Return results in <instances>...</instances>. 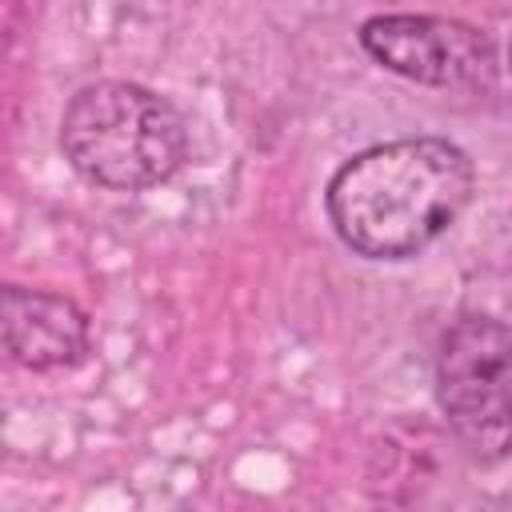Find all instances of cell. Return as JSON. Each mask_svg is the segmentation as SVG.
<instances>
[{"instance_id":"6da1fadb","label":"cell","mask_w":512,"mask_h":512,"mask_svg":"<svg viewBox=\"0 0 512 512\" xmlns=\"http://www.w3.org/2000/svg\"><path fill=\"white\" fill-rule=\"evenodd\" d=\"M476 168L444 136H400L344 160L324 208L332 232L364 260H408L436 244L468 208Z\"/></svg>"},{"instance_id":"7a4b0ae2","label":"cell","mask_w":512,"mask_h":512,"mask_svg":"<svg viewBox=\"0 0 512 512\" xmlns=\"http://www.w3.org/2000/svg\"><path fill=\"white\" fill-rule=\"evenodd\" d=\"M60 152L72 172L108 192H144L188 160V124L172 100L132 80L84 84L60 116Z\"/></svg>"},{"instance_id":"3957f363","label":"cell","mask_w":512,"mask_h":512,"mask_svg":"<svg viewBox=\"0 0 512 512\" xmlns=\"http://www.w3.org/2000/svg\"><path fill=\"white\" fill-rule=\"evenodd\" d=\"M508 324L488 312L456 316L436 348V400L480 464L508 452Z\"/></svg>"},{"instance_id":"277c9868","label":"cell","mask_w":512,"mask_h":512,"mask_svg":"<svg viewBox=\"0 0 512 512\" xmlns=\"http://www.w3.org/2000/svg\"><path fill=\"white\" fill-rule=\"evenodd\" d=\"M356 40L380 68L424 88H488L500 76L496 40L452 16L380 12L360 24Z\"/></svg>"},{"instance_id":"5b68a950","label":"cell","mask_w":512,"mask_h":512,"mask_svg":"<svg viewBox=\"0 0 512 512\" xmlns=\"http://www.w3.org/2000/svg\"><path fill=\"white\" fill-rule=\"evenodd\" d=\"M88 340V312L72 296L0 280V368H72L84 360Z\"/></svg>"}]
</instances>
